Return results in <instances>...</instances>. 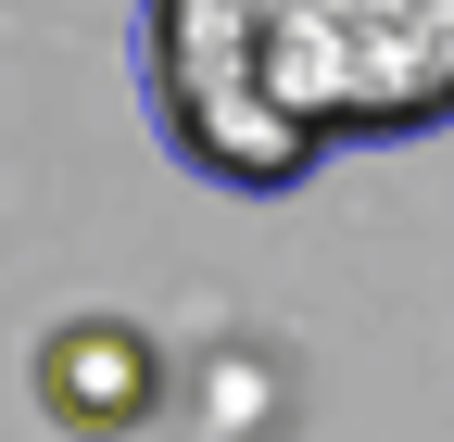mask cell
Listing matches in <instances>:
<instances>
[{
  "instance_id": "obj_3",
  "label": "cell",
  "mask_w": 454,
  "mask_h": 442,
  "mask_svg": "<svg viewBox=\"0 0 454 442\" xmlns=\"http://www.w3.org/2000/svg\"><path fill=\"white\" fill-rule=\"evenodd\" d=\"M38 405H51V430H76V442L139 430V417L164 405L152 328H127V316H64V328L38 342Z\"/></svg>"
},
{
  "instance_id": "obj_1",
  "label": "cell",
  "mask_w": 454,
  "mask_h": 442,
  "mask_svg": "<svg viewBox=\"0 0 454 442\" xmlns=\"http://www.w3.org/2000/svg\"><path fill=\"white\" fill-rule=\"evenodd\" d=\"M253 76L316 152L454 127V0H240Z\"/></svg>"
},
{
  "instance_id": "obj_2",
  "label": "cell",
  "mask_w": 454,
  "mask_h": 442,
  "mask_svg": "<svg viewBox=\"0 0 454 442\" xmlns=\"http://www.w3.org/2000/svg\"><path fill=\"white\" fill-rule=\"evenodd\" d=\"M139 101H152L164 152H177L190 178L240 190V202H278V190L316 178V139L278 114L265 76H253L240 0H152V26H139Z\"/></svg>"
}]
</instances>
